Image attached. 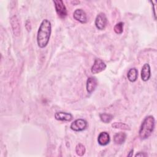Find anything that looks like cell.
<instances>
[{
    "mask_svg": "<svg viewBox=\"0 0 157 157\" xmlns=\"http://www.w3.org/2000/svg\"><path fill=\"white\" fill-rule=\"evenodd\" d=\"M106 68V64L104 63V62L99 58H97L94 60L93 65L91 66V72L92 74H96L98 73H99Z\"/></svg>",
    "mask_w": 157,
    "mask_h": 157,
    "instance_id": "cell-6",
    "label": "cell"
},
{
    "mask_svg": "<svg viewBox=\"0 0 157 157\" xmlns=\"http://www.w3.org/2000/svg\"><path fill=\"white\" fill-rule=\"evenodd\" d=\"M123 26H124L123 22L121 21V22L117 23L113 28V30L115 32V33H117L118 34H121L123 31Z\"/></svg>",
    "mask_w": 157,
    "mask_h": 157,
    "instance_id": "cell-18",
    "label": "cell"
},
{
    "mask_svg": "<svg viewBox=\"0 0 157 157\" xmlns=\"http://www.w3.org/2000/svg\"><path fill=\"white\" fill-rule=\"evenodd\" d=\"M155 125V120L153 116L149 115L145 118L139 131V134L140 139H145L148 138L153 131Z\"/></svg>",
    "mask_w": 157,
    "mask_h": 157,
    "instance_id": "cell-2",
    "label": "cell"
},
{
    "mask_svg": "<svg viewBox=\"0 0 157 157\" xmlns=\"http://www.w3.org/2000/svg\"><path fill=\"white\" fill-rule=\"evenodd\" d=\"M53 2L58 15L61 18H64L67 15V11L63 1L61 0H55L53 1Z\"/></svg>",
    "mask_w": 157,
    "mask_h": 157,
    "instance_id": "cell-3",
    "label": "cell"
},
{
    "mask_svg": "<svg viewBox=\"0 0 157 157\" xmlns=\"http://www.w3.org/2000/svg\"><path fill=\"white\" fill-rule=\"evenodd\" d=\"M26 29L28 32H29L31 29V21L29 20H27L26 21V25H25Z\"/></svg>",
    "mask_w": 157,
    "mask_h": 157,
    "instance_id": "cell-19",
    "label": "cell"
},
{
    "mask_svg": "<svg viewBox=\"0 0 157 157\" xmlns=\"http://www.w3.org/2000/svg\"><path fill=\"white\" fill-rule=\"evenodd\" d=\"M110 138L108 132H101L98 137V144L101 146L107 145L110 142Z\"/></svg>",
    "mask_w": 157,
    "mask_h": 157,
    "instance_id": "cell-11",
    "label": "cell"
},
{
    "mask_svg": "<svg viewBox=\"0 0 157 157\" xmlns=\"http://www.w3.org/2000/svg\"><path fill=\"white\" fill-rule=\"evenodd\" d=\"M73 17L75 20L79 21L81 23H86L87 22V16L85 12L81 9H76L73 13Z\"/></svg>",
    "mask_w": 157,
    "mask_h": 157,
    "instance_id": "cell-8",
    "label": "cell"
},
{
    "mask_svg": "<svg viewBox=\"0 0 157 157\" xmlns=\"http://www.w3.org/2000/svg\"><path fill=\"white\" fill-rule=\"evenodd\" d=\"M52 26L51 23L47 19H44L41 22L37 35V42L38 46L42 48L45 47L50 37Z\"/></svg>",
    "mask_w": 157,
    "mask_h": 157,
    "instance_id": "cell-1",
    "label": "cell"
},
{
    "mask_svg": "<svg viewBox=\"0 0 157 157\" xmlns=\"http://www.w3.org/2000/svg\"><path fill=\"white\" fill-rule=\"evenodd\" d=\"M148 155L144 152H139L135 155V156H147Z\"/></svg>",
    "mask_w": 157,
    "mask_h": 157,
    "instance_id": "cell-20",
    "label": "cell"
},
{
    "mask_svg": "<svg viewBox=\"0 0 157 157\" xmlns=\"http://www.w3.org/2000/svg\"><path fill=\"white\" fill-rule=\"evenodd\" d=\"M80 2L79 1H72V3H73V4H75V3H77V4H78Z\"/></svg>",
    "mask_w": 157,
    "mask_h": 157,
    "instance_id": "cell-22",
    "label": "cell"
},
{
    "mask_svg": "<svg viewBox=\"0 0 157 157\" xmlns=\"http://www.w3.org/2000/svg\"><path fill=\"white\" fill-rule=\"evenodd\" d=\"M107 23V19L104 13H99L95 19V26L97 29L103 30L105 28Z\"/></svg>",
    "mask_w": 157,
    "mask_h": 157,
    "instance_id": "cell-5",
    "label": "cell"
},
{
    "mask_svg": "<svg viewBox=\"0 0 157 157\" xmlns=\"http://www.w3.org/2000/svg\"><path fill=\"white\" fill-rule=\"evenodd\" d=\"M112 126L113 128L116 129H121L123 130H130L131 128L129 126L128 124L124 123H121V122H115L112 124Z\"/></svg>",
    "mask_w": 157,
    "mask_h": 157,
    "instance_id": "cell-15",
    "label": "cell"
},
{
    "mask_svg": "<svg viewBox=\"0 0 157 157\" xmlns=\"http://www.w3.org/2000/svg\"><path fill=\"white\" fill-rule=\"evenodd\" d=\"M85 147L83 145H82V144H78L77 145L76 147H75V151L77 155L78 156H83L85 153Z\"/></svg>",
    "mask_w": 157,
    "mask_h": 157,
    "instance_id": "cell-17",
    "label": "cell"
},
{
    "mask_svg": "<svg viewBox=\"0 0 157 157\" xmlns=\"http://www.w3.org/2000/svg\"><path fill=\"white\" fill-rule=\"evenodd\" d=\"M138 77V71L135 67L130 69L127 74V77L128 80L131 82H134L136 81Z\"/></svg>",
    "mask_w": 157,
    "mask_h": 157,
    "instance_id": "cell-14",
    "label": "cell"
},
{
    "mask_svg": "<svg viewBox=\"0 0 157 157\" xmlns=\"http://www.w3.org/2000/svg\"><path fill=\"white\" fill-rule=\"evenodd\" d=\"M132 153H133V150H131L130 151V153H129V154H128V156H132Z\"/></svg>",
    "mask_w": 157,
    "mask_h": 157,
    "instance_id": "cell-21",
    "label": "cell"
},
{
    "mask_svg": "<svg viewBox=\"0 0 157 157\" xmlns=\"http://www.w3.org/2000/svg\"><path fill=\"white\" fill-rule=\"evenodd\" d=\"M88 126V123L86 120L79 118L77 119L75 121H74L71 126L70 128L72 130L74 131H82L85 130Z\"/></svg>",
    "mask_w": 157,
    "mask_h": 157,
    "instance_id": "cell-4",
    "label": "cell"
},
{
    "mask_svg": "<svg viewBox=\"0 0 157 157\" xmlns=\"http://www.w3.org/2000/svg\"><path fill=\"white\" fill-rule=\"evenodd\" d=\"M99 117L101 120L105 123H110L112 120L113 119V115L109 113H101L99 115Z\"/></svg>",
    "mask_w": 157,
    "mask_h": 157,
    "instance_id": "cell-16",
    "label": "cell"
},
{
    "mask_svg": "<svg viewBox=\"0 0 157 157\" xmlns=\"http://www.w3.org/2000/svg\"><path fill=\"white\" fill-rule=\"evenodd\" d=\"M151 77V71H150V67L148 63H145L141 71V78L143 81L146 82L150 79Z\"/></svg>",
    "mask_w": 157,
    "mask_h": 157,
    "instance_id": "cell-12",
    "label": "cell"
},
{
    "mask_svg": "<svg viewBox=\"0 0 157 157\" xmlns=\"http://www.w3.org/2000/svg\"><path fill=\"white\" fill-rule=\"evenodd\" d=\"M55 118L56 120L59 121H70L72 120L73 116L70 113L59 112H56L55 114Z\"/></svg>",
    "mask_w": 157,
    "mask_h": 157,
    "instance_id": "cell-10",
    "label": "cell"
},
{
    "mask_svg": "<svg viewBox=\"0 0 157 157\" xmlns=\"http://www.w3.org/2000/svg\"><path fill=\"white\" fill-rule=\"evenodd\" d=\"M126 139V134L124 132H120L115 134L113 137V141L116 144H122L124 142Z\"/></svg>",
    "mask_w": 157,
    "mask_h": 157,
    "instance_id": "cell-13",
    "label": "cell"
},
{
    "mask_svg": "<svg viewBox=\"0 0 157 157\" xmlns=\"http://www.w3.org/2000/svg\"><path fill=\"white\" fill-rule=\"evenodd\" d=\"M10 24L13 34L18 37L20 34V23L16 15H13L10 18Z\"/></svg>",
    "mask_w": 157,
    "mask_h": 157,
    "instance_id": "cell-7",
    "label": "cell"
},
{
    "mask_svg": "<svg viewBox=\"0 0 157 157\" xmlns=\"http://www.w3.org/2000/svg\"><path fill=\"white\" fill-rule=\"evenodd\" d=\"M98 82L94 77H90L86 81V90L88 93H92L96 88Z\"/></svg>",
    "mask_w": 157,
    "mask_h": 157,
    "instance_id": "cell-9",
    "label": "cell"
}]
</instances>
